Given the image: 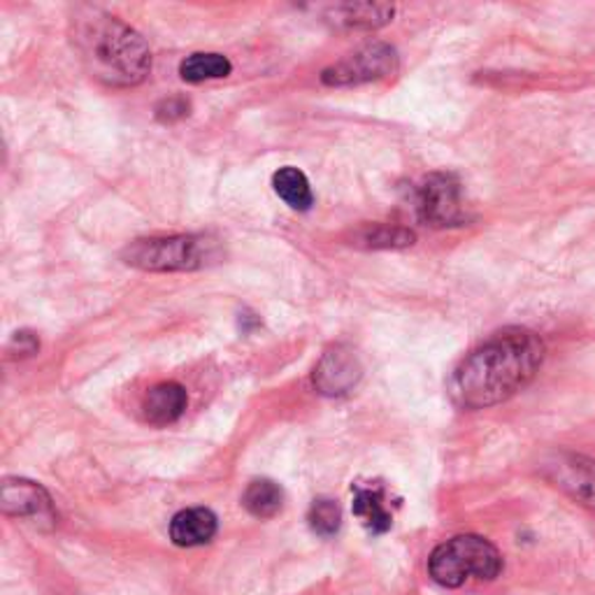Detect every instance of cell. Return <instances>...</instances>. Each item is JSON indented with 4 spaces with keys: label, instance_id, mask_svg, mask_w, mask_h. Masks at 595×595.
Segmentation results:
<instances>
[{
    "label": "cell",
    "instance_id": "obj_11",
    "mask_svg": "<svg viewBox=\"0 0 595 595\" xmlns=\"http://www.w3.org/2000/svg\"><path fill=\"white\" fill-rule=\"evenodd\" d=\"M217 533V516L205 508H191L173 516L170 540L177 546L208 544Z\"/></svg>",
    "mask_w": 595,
    "mask_h": 595
},
{
    "label": "cell",
    "instance_id": "obj_4",
    "mask_svg": "<svg viewBox=\"0 0 595 595\" xmlns=\"http://www.w3.org/2000/svg\"><path fill=\"white\" fill-rule=\"evenodd\" d=\"M212 257V244L196 236H166L143 238L124 249V261L133 268L149 272L196 270Z\"/></svg>",
    "mask_w": 595,
    "mask_h": 595
},
{
    "label": "cell",
    "instance_id": "obj_14",
    "mask_svg": "<svg viewBox=\"0 0 595 595\" xmlns=\"http://www.w3.org/2000/svg\"><path fill=\"white\" fill-rule=\"evenodd\" d=\"M272 187H274V194H278L289 205V208L301 210V212L312 208V202H314L312 187H310L305 173H301L298 168H293V166L280 168L278 173L272 175Z\"/></svg>",
    "mask_w": 595,
    "mask_h": 595
},
{
    "label": "cell",
    "instance_id": "obj_8",
    "mask_svg": "<svg viewBox=\"0 0 595 595\" xmlns=\"http://www.w3.org/2000/svg\"><path fill=\"white\" fill-rule=\"evenodd\" d=\"M363 368L358 356L347 347L328 349L314 368V386L324 396H345L361 382Z\"/></svg>",
    "mask_w": 595,
    "mask_h": 595
},
{
    "label": "cell",
    "instance_id": "obj_19",
    "mask_svg": "<svg viewBox=\"0 0 595 595\" xmlns=\"http://www.w3.org/2000/svg\"><path fill=\"white\" fill-rule=\"evenodd\" d=\"M189 114V101L179 98V96H173V98H166L156 105V119L161 122H177V119H185Z\"/></svg>",
    "mask_w": 595,
    "mask_h": 595
},
{
    "label": "cell",
    "instance_id": "obj_18",
    "mask_svg": "<svg viewBox=\"0 0 595 595\" xmlns=\"http://www.w3.org/2000/svg\"><path fill=\"white\" fill-rule=\"evenodd\" d=\"M307 521H310L312 531L316 535L331 537V535H335L340 531V523H342L340 505H337L335 500H331V498H319V500L312 502Z\"/></svg>",
    "mask_w": 595,
    "mask_h": 595
},
{
    "label": "cell",
    "instance_id": "obj_12",
    "mask_svg": "<svg viewBox=\"0 0 595 595\" xmlns=\"http://www.w3.org/2000/svg\"><path fill=\"white\" fill-rule=\"evenodd\" d=\"M354 514L373 535H384L394 523V514L386 508L384 489L379 484L354 487Z\"/></svg>",
    "mask_w": 595,
    "mask_h": 595
},
{
    "label": "cell",
    "instance_id": "obj_1",
    "mask_svg": "<svg viewBox=\"0 0 595 595\" xmlns=\"http://www.w3.org/2000/svg\"><path fill=\"white\" fill-rule=\"evenodd\" d=\"M544 361V342L525 328L491 335L453 370L449 392L456 405L484 409L505 403L529 384Z\"/></svg>",
    "mask_w": 595,
    "mask_h": 595
},
{
    "label": "cell",
    "instance_id": "obj_7",
    "mask_svg": "<svg viewBox=\"0 0 595 595\" xmlns=\"http://www.w3.org/2000/svg\"><path fill=\"white\" fill-rule=\"evenodd\" d=\"M544 477L580 505L595 510V459L561 451L544 463Z\"/></svg>",
    "mask_w": 595,
    "mask_h": 595
},
{
    "label": "cell",
    "instance_id": "obj_15",
    "mask_svg": "<svg viewBox=\"0 0 595 595\" xmlns=\"http://www.w3.org/2000/svg\"><path fill=\"white\" fill-rule=\"evenodd\" d=\"M244 510L257 519H272L284 505V491L272 479H254L242 495Z\"/></svg>",
    "mask_w": 595,
    "mask_h": 595
},
{
    "label": "cell",
    "instance_id": "obj_9",
    "mask_svg": "<svg viewBox=\"0 0 595 595\" xmlns=\"http://www.w3.org/2000/svg\"><path fill=\"white\" fill-rule=\"evenodd\" d=\"M0 508L8 516L52 519V500L40 484L29 479H6L0 487Z\"/></svg>",
    "mask_w": 595,
    "mask_h": 595
},
{
    "label": "cell",
    "instance_id": "obj_6",
    "mask_svg": "<svg viewBox=\"0 0 595 595\" xmlns=\"http://www.w3.org/2000/svg\"><path fill=\"white\" fill-rule=\"evenodd\" d=\"M419 217L435 228L459 226L466 219L461 185L451 173L430 175L417 194Z\"/></svg>",
    "mask_w": 595,
    "mask_h": 595
},
{
    "label": "cell",
    "instance_id": "obj_2",
    "mask_svg": "<svg viewBox=\"0 0 595 595\" xmlns=\"http://www.w3.org/2000/svg\"><path fill=\"white\" fill-rule=\"evenodd\" d=\"M73 44L84 71L107 86H135L152 71L145 38L107 12L84 10L77 14Z\"/></svg>",
    "mask_w": 595,
    "mask_h": 595
},
{
    "label": "cell",
    "instance_id": "obj_13",
    "mask_svg": "<svg viewBox=\"0 0 595 595\" xmlns=\"http://www.w3.org/2000/svg\"><path fill=\"white\" fill-rule=\"evenodd\" d=\"M396 8L382 3H349L331 8V19L345 29H379L394 19Z\"/></svg>",
    "mask_w": 595,
    "mask_h": 595
},
{
    "label": "cell",
    "instance_id": "obj_5",
    "mask_svg": "<svg viewBox=\"0 0 595 595\" xmlns=\"http://www.w3.org/2000/svg\"><path fill=\"white\" fill-rule=\"evenodd\" d=\"M396 67L398 56L394 48H388V44H368V48H363L326 67L322 80L331 86H354L394 75Z\"/></svg>",
    "mask_w": 595,
    "mask_h": 595
},
{
    "label": "cell",
    "instance_id": "obj_17",
    "mask_svg": "<svg viewBox=\"0 0 595 595\" xmlns=\"http://www.w3.org/2000/svg\"><path fill=\"white\" fill-rule=\"evenodd\" d=\"M415 233L407 231V228L400 226H365L361 231L354 233L356 247H373V249H403L415 244Z\"/></svg>",
    "mask_w": 595,
    "mask_h": 595
},
{
    "label": "cell",
    "instance_id": "obj_10",
    "mask_svg": "<svg viewBox=\"0 0 595 595\" xmlns=\"http://www.w3.org/2000/svg\"><path fill=\"white\" fill-rule=\"evenodd\" d=\"M189 396L185 386L177 382H164L152 386L143 400V415L152 426H168L175 424L185 415Z\"/></svg>",
    "mask_w": 595,
    "mask_h": 595
},
{
    "label": "cell",
    "instance_id": "obj_16",
    "mask_svg": "<svg viewBox=\"0 0 595 595\" xmlns=\"http://www.w3.org/2000/svg\"><path fill=\"white\" fill-rule=\"evenodd\" d=\"M233 71L231 61H228L223 54H191L179 65V75L185 82H205V80H221L228 77Z\"/></svg>",
    "mask_w": 595,
    "mask_h": 595
},
{
    "label": "cell",
    "instance_id": "obj_3",
    "mask_svg": "<svg viewBox=\"0 0 595 595\" xmlns=\"http://www.w3.org/2000/svg\"><path fill=\"white\" fill-rule=\"evenodd\" d=\"M502 572L498 549L479 535H459L442 542L428 559V575L445 588H459L470 577L493 582Z\"/></svg>",
    "mask_w": 595,
    "mask_h": 595
},
{
    "label": "cell",
    "instance_id": "obj_20",
    "mask_svg": "<svg viewBox=\"0 0 595 595\" xmlns=\"http://www.w3.org/2000/svg\"><path fill=\"white\" fill-rule=\"evenodd\" d=\"M12 349L21 356H31L38 352V340L31 333H17L12 337Z\"/></svg>",
    "mask_w": 595,
    "mask_h": 595
}]
</instances>
